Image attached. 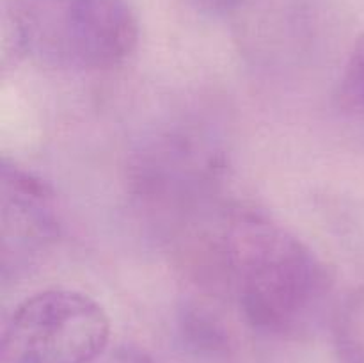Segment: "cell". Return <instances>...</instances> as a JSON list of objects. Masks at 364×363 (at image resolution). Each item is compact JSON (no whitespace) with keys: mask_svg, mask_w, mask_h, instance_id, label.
<instances>
[{"mask_svg":"<svg viewBox=\"0 0 364 363\" xmlns=\"http://www.w3.org/2000/svg\"><path fill=\"white\" fill-rule=\"evenodd\" d=\"M219 255L242 313L265 333L304 330L331 292L322 260L301 238L255 214L228 224Z\"/></svg>","mask_w":364,"mask_h":363,"instance_id":"obj_1","label":"cell"},{"mask_svg":"<svg viewBox=\"0 0 364 363\" xmlns=\"http://www.w3.org/2000/svg\"><path fill=\"white\" fill-rule=\"evenodd\" d=\"M2 21L18 52L59 70H112L139 43L128 0H2Z\"/></svg>","mask_w":364,"mask_h":363,"instance_id":"obj_2","label":"cell"},{"mask_svg":"<svg viewBox=\"0 0 364 363\" xmlns=\"http://www.w3.org/2000/svg\"><path fill=\"white\" fill-rule=\"evenodd\" d=\"M110 320L87 294L53 288L27 298L4 326L0 363H96Z\"/></svg>","mask_w":364,"mask_h":363,"instance_id":"obj_3","label":"cell"},{"mask_svg":"<svg viewBox=\"0 0 364 363\" xmlns=\"http://www.w3.org/2000/svg\"><path fill=\"white\" fill-rule=\"evenodd\" d=\"M2 273L28 267L57 235L52 192L39 178L18 167L2 166Z\"/></svg>","mask_w":364,"mask_h":363,"instance_id":"obj_4","label":"cell"},{"mask_svg":"<svg viewBox=\"0 0 364 363\" xmlns=\"http://www.w3.org/2000/svg\"><path fill=\"white\" fill-rule=\"evenodd\" d=\"M338 103L345 112L364 117V36L355 43L345 63L338 84Z\"/></svg>","mask_w":364,"mask_h":363,"instance_id":"obj_5","label":"cell"},{"mask_svg":"<svg viewBox=\"0 0 364 363\" xmlns=\"http://www.w3.org/2000/svg\"><path fill=\"white\" fill-rule=\"evenodd\" d=\"M245 0H191L192 6L208 16H226L235 13Z\"/></svg>","mask_w":364,"mask_h":363,"instance_id":"obj_6","label":"cell"},{"mask_svg":"<svg viewBox=\"0 0 364 363\" xmlns=\"http://www.w3.org/2000/svg\"><path fill=\"white\" fill-rule=\"evenodd\" d=\"M100 363H151V359L146 354H142L141 351H135V349H117V351L110 352V354H103L100 358Z\"/></svg>","mask_w":364,"mask_h":363,"instance_id":"obj_7","label":"cell"}]
</instances>
